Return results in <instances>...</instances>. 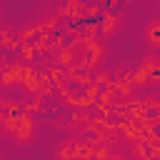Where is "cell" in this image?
<instances>
[{"instance_id": "cell-1", "label": "cell", "mask_w": 160, "mask_h": 160, "mask_svg": "<svg viewBox=\"0 0 160 160\" xmlns=\"http://www.w3.org/2000/svg\"><path fill=\"white\" fill-rule=\"evenodd\" d=\"M68 48L72 52V68H80V70L95 72L100 60L105 58V48L98 38H75L68 42Z\"/></svg>"}, {"instance_id": "cell-2", "label": "cell", "mask_w": 160, "mask_h": 160, "mask_svg": "<svg viewBox=\"0 0 160 160\" xmlns=\"http://www.w3.org/2000/svg\"><path fill=\"white\" fill-rule=\"evenodd\" d=\"M0 128L5 132H10L15 142H22V145H28L32 140V135H35V122H32V118L28 112H20V115H12V118H2Z\"/></svg>"}, {"instance_id": "cell-3", "label": "cell", "mask_w": 160, "mask_h": 160, "mask_svg": "<svg viewBox=\"0 0 160 160\" xmlns=\"http://www.w3.org/2000/svg\"><path fill=\"white\" fill-rule=\"evenodd\" d=\"M158 82H160V58L148 55L130 72V85L132 88H145V85H158Z\"/></svg>"}, {"instance_id": "cell-4", "label": "cell", "mask_w": 160, "mask_h": 160, "mask_svg": "<svg viewBox=\"0 0 160 160\" xmlns=\"http://www.w3.org/2000/svg\"><path fill=\"white\" fill-rule=\"evenodd\" d=\"M142 35H145V42H148L152 50H158V48H160V20H150V22L145 25Z\"/></svg>"}, {"instance_id": "cell-5", "label": "cell", "mask_w": 160, "mask_h": 160, "mask_svg": "<svg viewBox=\"0 0 160 160\" xmlns=\"http://www.w3.org/2000/svg\"><path fill=\"white\" fill-rule=\"evenodd\" d=\"M0 48H5V50H18L20 48V38L12 28L0 25Z\"/></svg>"}, {"instance_id": "cell-6", "label": "cell", "mask_w": 160, "mask_h": 160, "mask_svg": "<svg viewBox=\"0 0 160 160\" xmlns=\"http://www.w3.org/2000/svg\"><path fill=\"white\" fill-rule=\"evenodd\" d=\"M120 28V15H100V22H98V32L100 35H112L115 30Z\"/></svg>"}, {"instance_id": "cell-7", "label": "cell", "mask_w": 160, "mask_h": 160, "mask_svg": "<svg viewBox=\"0 0 160 160\" xmlns=\"http://www.w3.org/2000/svg\"><path fill=\"white\" fill-rule=\"evenodd\" d=\"M55 160H72V138L60 140V145L55 148Z\"/></svg>"}, {"instance_id": "cell-8", "label": "cell", "mask_w": 160, "mask_h": 160, "mask_svg": "<svg viewBox=\"0 0 160 160\" xmlns=\"http://www.w3.org/2000/svg\"><path fill=\"white\" fill-rule=\"evenodd\" d=\"M55 88H52V82H50V78H48V72H40L38 70V95H50Z\"/></svg>"}, {"instance_id": "cell-9", "label": "cell", "mask_w": 160, "mask_h": 160, "mask_svg": "<svg viewBox=\"0 0 160 160\" xmlns=\"http://www.w3.org/2000/svg\"><path fill=\"white\" fill-rule=\"evenodd\" d=\"M102 160H130V158H128L122 150H112V152H110L108 158H102Z\"/></svg>"}]
</instances>
